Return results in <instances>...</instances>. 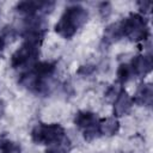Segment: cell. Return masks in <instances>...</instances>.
<instances>
[{
	"label": "cell",
	"mask_w": 153,
	"mask_h": 153,
	"mask_svg": "<svg viewBox=\"0 0 153 153\" xmlns=\"http://www.w3.org/2000/svg\"><path fill=\"white\" fill-rule=\"evenodd\" d=\"M20 152H22V148L19 143L5 136L0 137V153H20Z\"/></svg>",
	"instance_id": "cell-15"
},
{
	"label": "cell",
	"mask_w": 153,
	"mask_h": 153,
	"mask_svg": "<svg viewBox=\"0 0 153 153\" xmlns=\"http://www.w3.org/2000/svg\"><path fill=\"white\" fill-rule=\"evenodd\" d=\"M31 71L41 79H50L56 71V63L51 61H37L31 67Z\"/></svg>",
	"instance_id": "cell-11"
},
{
	"label": "cell",
	"mask_w": 153,
	"mask_h": 153,
	"mask_svg": "<svg viewBox=\"0 0 153 153\" xmlns=\"http://www.w3.org/2000/svg\"><path fill=\"white\" fill-rule=\"evenodd\" d=\"M47 30H48V22L44 16H29V17H24L20 35L27 42L41 44L45 36Z\"/></svg>",
	"instance_id": "cell-3"
},
{
	"label": "cell",
	"mask_w": 153,
	"mask_h": 153,
	"mask_svg": "<svg viewBox=\"0 0 153 153\" xmlns=\"http://www.w3.org/2000/svg\"><path fill=\"white\" fill-rule=\"evenodd\" d=\"M99 135H105V136H112L116 135L120 130V122L118 120L114 117H106L99 121Z\"/></svg>",
	"instance_id": "cell-12"
},
{
	"label": "cell",
	"mask_w": 153,
	"mask_h": 153,
	"mask_svg": "<svg viewBox=\"0 0 153 153\" xmlns=\"http://www.w3.org/2000/svg\"><path fill=\"white\" fill-rule=\"evenodd\" d=\"M39 47L41 44L24 41V43L12 54L11 56V66L14 69L32 67L39 56Z\"/></svg>",
	"instance_id": "cell-5"
},
{
	"label": "cell",
	"mask_w": 153,
	"mask_h": 153,
	"mask_svg": "<svg viewBox=\"0 0 153 153\" xmlns=\"http://www.w3.org/2000/svg\"><path fill=\"white\" fill-rule=\"evenodd\" d=\"M94 71H96L94 66H90V65H87V66H81V67L79 68V71H78V74H80V75H82V76H88V75H91Z\"/></svg>",
	"instance_id": "cell-18"
},
{
	"label": "cell",
	"mask_w": 153,
	"mask_h": 153,
	"mask_svg": "<svg viewBox=\"0 0 153 153\" xmlns=\"http://www.w3.org/2000/svg\"><path fill=\"white\" fill-rule=\"evenodd\" d=\"M99 121L97 114L88 110H80L74 116V124L82 130L84 139L87 141H92L97 136H99Z\"/></svg>",
	"instance_id": "cell-6"
},
{
	"label": "cell",
	"mask_w": 153,
	"mask_h": 153,
	"mask_svg": "<svg viewBox=\"0 0 153 153\" xmlns=\"http://www.w3.org/2000/svg\"><path fill=\"white\" fill-rule=\"evenodd\" d=\"M65 135L66 131L59 123H38L31 130V139L37 145L49 146Z\"/></svg>",
	"instance_id": "cell-4"
},
{
	"label": "cell",
	"mask_w": 153,
	"mask_h": 153,
	"mask_svg": "<svg viewBox=\"0 0 153 153\" xmlns=\"http://www.w3.org/2000/svg\"><path fill=\"white\" fill-rule=\"evenodd\" d=\"M4 114H5V104L2 100H0V118L4 116Z\"/></svg>",
	"instance_id": "cell-21"
},
{
	"label": "cell",
	"mask_w": 153,
	"mask_h": 153,
	"mask_svg": "<svg viewBox=\"0 0 153 153\" xmlns=\"http://www.w3.org/2000/svg\"><path fill=\"white\" fill-rule=\"evenodd\" d=\"M122 37H127L131 42L145 41L149 36V27L145 16L140 13H130L120 22Z\"/></svg>",
	"instance_id": "cell-2"
},
{
	"label": "cell",
	"mask_w": 153,
	"mask_h": 153,
	"mask_svg": "<svg viewBox=\"0 0 153 153\" xmlns=\"http://www.w3.org/2000/svg\"><path fill=\"white\" fill-rule=\"evenodd\" d=\"M120 38H122V32H121L120 23L111 24V25H109L105 29V31H104V41L105 42L114 43V42L118 41Z\"/></svg>",
	"instance_id": "cell-14"
},
{
	"label": "cell",
	"mask_w": 153,
	"mask_h": 153,
	"mask_svg": "<svg viewBox=\"0 0 153 153\" xmlns=\"http://www.w3.org/2000/svg\"><path fill=\"white\" fill-rule=\"evenodd\" d=\"M133 104H134L133 98L123 88L117 94V97L114 99V116L115 117H122L124 115H128Z\"/></svg>",
	"instance_id": "cell-9"
},
{
	"label": "cell",
	"mask_w": 153,
	"mask_h": 153,
	"mask_svg": "<svg viewBox=\"0 0 153 153\" xmlns=\"http://www.w3.org/2000/svg\"><path fill=\"white\" fill-rule=\"evenodd\" d=\"M123 90V87H121V86H118V85H111L109 88H108V91L105 92V97L108 98V99H115L116 97H117V94L121 92Z\"/></svg>",
	"instance_id": "cell-17"
},
{
	"label": "cell",
	"mask_w": 153,
	"mask_h": 153,
	"mask_svg": "<svg viewBox=\"0 0 153 153\" xmlns=\"http://www.w3.org/2000/svg\"><path fill=\"white\" fill-rule=\"evenodd\" d=\"M55 7L54 1H20L17 4L16 10L17 12L24 14L25 17L29 16H45L50 13Z\"/></svg>",
	"instance_id": "cell-7"
},
{
	"label": "cell",
	"mask_w": 153,
	"mask_h": 153,
	"mask_svg": "<svg viewBox=\"0 0 153 153\" xmlns=\"http://www.w3.org/2000/svg\"><path fill=\"white\" fill-rule=\"evenodd\" d=\"M88 19V11L80 5H71L66 7L65 12L55 24V32L62 38H72L80 27H82Z\"/></svg>",
	"instance_id": "cell-1"
},
{
	"label": "cell",
	"mask_w": 153,
	"mask_h": 153,
	"mask_svg": "<svg viewBox=\"0 0 153 153\" xmlns=\"http://www.w3.org/2000/svg\"><path fill=\"white\" fill-rule=\"evenodd\" d=\"M117 81L122 85V84H126L127 81H129L131 79L133 75V72H131V68L129 66V63H121L117 68Z\"/></svg>",
	"instance_id": "cell-16"
},
{
	"label": "cell",
	"mask_w": 153,
	"mask_h": 153,
	"mask_svg": "<svg viewBox=\"0 0 153 153\" xmlns=\"http://www.w3.org/2000/svg\"><path fill=\"white\" fill-rule=\"evenodd\" d=\"M5 38L2 37V36H0V55H1V53L4 51V49H5Z\"/></svg>",
	"instance_id": "cell-20"
},
{
	"label": "cell",
	"mask_w": 153,
	"mask_h": 153,
	"mask_svg": "<svg viewBox=\"0 0 153 153\" xmlns=\"http://www.w3.org/2000/svg\"><path fill=\"white\" fill-rule=\"evenodd\" d=\"M153 102V87L151 84H141L136 88L133 103L143 106H151Z\"/></svg>",
	"instance_id": "cell-10"
},
{
	"label": "cell",
	"mask_w": 153,
	"mask_h": 153,
	"mask_svg": "<svg viewBox=\"0 0 153 153\" xmlns=\"http://www.w3.org/2000/svg\"><path fill=\"white\" fill-rule=\"evenodd\" d=\"M71 148H72V142H71L69 137L67 135H65L60 140L47 146L45 153H69Z\"/></svg>",
	"instance_id": "cell-13"
},
{
	"label": "cell",
	"mask_w": 153,
	"mask_h": 153,
	"mask_svg": "<svg viewBox=\"0 0 153 153\" xmlns=\"http://www.w3.org/2000/svg\"><path fill=\"white\" fill-rule=\"evenodd\" d=\"M137 5H139V8H140V12L141 13H149V11H151V6H152V2L151 1H140V2H137ZM140 13V14H141ZM142 14V16H143Z\"/></svg>",
	"instance_id": "cell-19"
},
{
	"label": "cell",
	"mask_w": 153,
	"mask_h": 153,
	"mask_svg": "<svg viewBox=\"0 0 153 153\" xmlns=\"http://www.w3.org/2000/svg\"><path fill=\"white\" fill-rule=\"evenodd\" d=\"M133 75L136 76H145L147 75L153 67V61L151 54H143V55H136L133 57L131 62L129 63Z\"/></svg>",
	"instance_id": "cell-8"
}]
</instances>
